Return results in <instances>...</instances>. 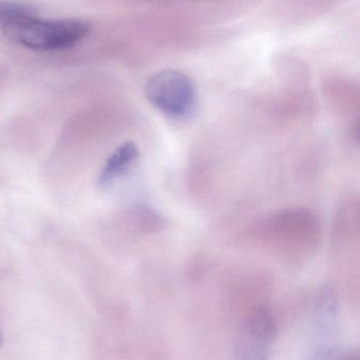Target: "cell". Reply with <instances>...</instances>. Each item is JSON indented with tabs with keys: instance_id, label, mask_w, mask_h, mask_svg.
I'll return each instance as SVG.
<instances>
[{
	"instance_id": "cell-3",
	"label": "cell",
	"mask_w": 360,
	"mask_h": 360,
	"mask_svg": "<svg viewBox=\"0 0 360 360\" xmlns=\"http://www.w3.org/2000/svg\"><path fill=\"white\" fill-rule=\"evenodd\" d=\"M274 327L263 312L251 317L244 332L239 360H268Z\"/></svg>"
},
{
	"instance_id": "cell-4",
	"label": "cell",
	"mask_w": 360,
	"mask_h": 360,
	"mask_svg": "<svg viewBox=\"0 0 360 360\" xmlns=\"http://www.w3.org/2000/svg\"><path fill=\"white\" fill-rule=\"evenodd\" d=\"M139 158V148L131 141L118 146L109 158L99 173L97 184L101 188L113 186L118 179L128 174Z\"/></svg>"
},
{
	"instance_id": "cell-5",
	"label": "cell",
	"mask_w": 360,
	"mask_h": 360,
	"mask_svg": "<svg viewBox=\"0 0 360 360\" xmlns=\"http://www.w3.org/2000/svg\"><path fill=\"white\" fill-rule=\"evenodd\" d=\"M33 16H37V10L33 6L23 2L0 0V27L2 30L17 21Z\"/></svg>"
},
{
	"instance_id": "cell-2",
	"label": "cell",
	"mask_w": 360,
	"mask_h": 360,
	"mask_svg": "<svg viewBox=\"0 0 360 360\" xmlns=\"http://www.w3.org/2000/svg\"><path fill=\"white\" fill-rule=\"evenodd\" d=\"M152 107L173 118L192 115L197 105V92L190 78L177 70H164L152 76L145 86Z\"/></svg>"
},
{
	"instance_id": "cell-6",
	"label": "cell",
	"mask_w": 360,
	"mask_h": 360,
	"mask_svg": "<svg viewBox=\"0 0 360 360\" xmlns=\"http://www.w3.org/2000/svg\"><path fill=\"white\" fill-rule=\"evenodd\" d=\"M4 332H2L1 326H0V347L4 345Z\"/></svg>"
},
{
	"instance_id": "cell-1",
	"label": "cell",
	"mask_w": 360,
	"mask_h": 360,
	"mask_svg": "<svg viewBox=\"0 0 360 360\" xmlns=\"http://www.w3.org/2000/svg\"><path fill=\"white\" fill-rule=\"evenodd\" d=\"M13 41L34 51L71 48L87 37L90 25L82 19H40L29 17L4 30Z\"/></svg>"
}]
</instances>
